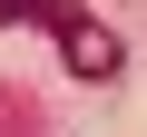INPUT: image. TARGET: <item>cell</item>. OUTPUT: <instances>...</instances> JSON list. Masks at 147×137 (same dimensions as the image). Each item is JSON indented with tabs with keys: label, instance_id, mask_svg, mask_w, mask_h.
Segmentation results:
<instances>
[{
	"label": "cell",
	"instance_id": "cell-1",
	"mask_svg": "<svg viewBox=\"0 0 147 137\" xmlns=\"http://www.w3.org/2000/svg\"><path fill=\"white\" fill-rule=\"evenodd\" d=\"M49 30H59V59H69V79H118V68H127L118 30H108V20H88V10H59Z\"/></svg>",
	"mask_w": 147,
	"mask_h": 137
},
{
	"label": "cell",
	"instance_id": "cell-2",
	"mask_svg": "<svg viewBox=\"0 0 147 137\" xmlns=\"http://www.w3.org/2000/svg\"><path fill=\"white\" fill-rule=\"evenodd\" d=\"M69 0H0V30H20V20H59Z\"/></svg>",
	"mask_w": 147,
	"mask_h": 137
}]
</instances>
